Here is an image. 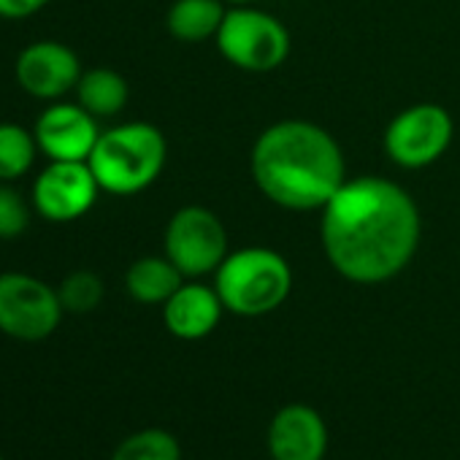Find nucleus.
I'll use <instances>...</instances> for the list:
<instances>
[{"mask_svg": "<svg viewBox=\"0 0 460 460\" xmlns=\"http://www.w3.org/2000/svg\"><path fill=\"white\" fill-rule=\"evenodd\" d=\"M271 460H323L328 452V425L309 403H288L269 422Z\"/></svg>", "mask_w": 460, "mask_h": 460, "instance_id": "12", "label": "nucleus"}, {"mask_svg": "<svg viewBox=\"0 0 460 460\" xmlns=\"http://www.w3.org/2000/svg\"><path fill=\"white\" fill-rule=\"evenodd\" d=\"M31 225V206L28 200L9 187L6 181H0V242L20 239Z\"/></svg>", "mask_w": 460, "mask_h": 460, "instance_id": "20", "label": "nucleus"}, {"mask_svg": "<svg viewBox=\"0 0 460 460\" xmlns=\"http://www.w3.org/2000/svg\"><path fill=\"white\" fill-rule=\"evenodd\" d=\"M225 4H236V6H244V4H255V0H225Z\"/></svg>", "mask_w": 460, "mask_h": 460, "instance_id": "22", "label": "nucleus"}, {"mask_svg": "<svg viewBox=\"0 0 460 460\" xmlns=\"http://www.w3.org/2000/svg\"><path fill=\"white\" fill-rule=\"evenodd\" d=\"M455 122L438 103H414L393 117L385 130V155L401 168L433 165L452 144Z\"/></svg>", "mask_w": 460, "mask_h": 460, "instance_id": "8", "label": "nucleus"}, {"mask_svg": "<svg viewBox=\"0 0 460 460\" xmlns=\"http://www.w3.org/2000/svg\"><path fill=\"white\" fill-rule=\"evenodd\" d=\"M222 301L217 288L200 282H181V288L163 304V323L171 336L181 341H198L214 333L222 320Z\"/></svg>", "mask_w": 460, "mask_h": 460, "instance_id": "13", "label": "nucleus"}, {"mask_svg": "<svg viewBox=\"0 0 460 460\" xmlns=\"http://www.w3.org/2000/svg\"><path fill=\"white\" fill-rule=\"evenodd\" d=\"M184 277L181 271L163 255H146V258H138L128 274H125V288H128V296L138 304H146V306H163L179 288H181Z\"/></svg>", "mask_w": 460, "mask_h": 460, "instance_id": "14", "label": "nucleus"}, {"mask_svg": "<svg viewBox=\"0 0 460 460\" xmlns=\"http://www.w3.org/2000/svg\"><path fill=\"white\" fill-rule=\"evenodd\" d=\"M111 460H181L179 438L163 428H144L128 436L111 455Z\"/></svg>", "mask_w": 460, "mask_h": 460, "instance_id": "18", "label": "nucleus"}, {"mask_svg": "<svg viewBox=\"0 0 460 460\" xmlns=\"http://www.w3.org/2000/svg\"><path fill=\"white\" fill-rule=\"evenodd\" d=\"M52 0H0V17L4 20H28L44 12Z\"/></svg>", "mask_w": 460, "mask_h": 460, "instance_id": "21", "label": "nucleus"}, {"mask_svg": "<svg viewBox=\"0 0 460 460\" xmlns=\"http://www.w3.org/2000/svg\"><path fill=\"white\" fill-rule=\"evenodd\" d=\"M39 155V144L33 130L14 125V122H0V181H14L25 176Z\"/></svg>", "mask_w": 460, "mask_h": 460, "instance_id": "17", "label": "nucleus"}, {"mask_svg": "<svg viewBox=\"0 0 460 460\" xmlns=\"http://www.w3.org/2000/svg\"><path fill=\"white\" fill-rule=\"evenodd\" d=\"M219 55L247 74L277 71L290 55L288 28L269 12L250 4L225 12V20L214 36Z\"/></svg>", "mask_w": 460, "mask_h": 460, "instance_id": "5", "label": "nucleus"}, {"mask_svg": "<svg viewBox=\"0 0 460 460\" xmlns=\"http://www.w3.org/2000/svg\"><path fill=\"white\" fill-rule=\"evenodd\" d=\"M103 279L93 271H74L68 274L60 288H58V296H60V304L66 312H74V314H87L93 309L101 306L103 301Z\"/></svg>", "mask_w": 460, "mask_h": 460, "instance_id": "19", "label": "nucleus"}, {"mask_svg": "<svg viewBox=\"0 0 460 460\" xmlns=\"http://www.w3.org/2000/svg\"><path fill=\"white\" fill-rule=\"evenodd\" d=\"M258 190L290 211H323L347 181L339 141L306 119H282L266 128L250 157Z\"/></svg>", "mask_w": 460, "mask_h": 460, "instance_id": "2", "label": "nucleus"}, {"mask_svg": "<svg viewBox=\"0 0 460 460\" xmlns=\"http://www.w3.org/2000/svg\"><path fill=\"white\" fill-rule=\"evenodd\" d=\"M101 133L98 117H93L82 103L63 101H52V106H47L33 125L39 152L47 160L68 163H87Z\"/></svg>", "mask_w": 460, "mask_h": 460, "instance_id": "11", "label": "nucleus"}, {"mask_svg": "<svg viewBox=\"0 0 460 460\" xmlns=\"http://www.w3.org/2000/svg\"><path fill=\"white\" fill-rule=\"evenodd\" d=\"M165 258L184 279L214 274L227 258V230L206 206H181L165 225Z\"/></svg>", "mask_w": 460, "mask_h": 460, "instance_id": "6", "label": "nucleus"}, {"mask_svg": "<svg viewBox=\"0 0 460 460\" xmlns=\"http://www.w3.org/2000/svg\"><path fill=\"white\" fill-rule=\"evenodd\" d=\"M420 208L385 176H355L325 203L320 239L328 263L352 285L398 277L420 247Z\"/></svg>", "mask_w": 460, "mask_h": 460, "instance_id": "1", "label": "nucleus"}, {"mask_svg": "<svg viewBox=\"0 0 460 460\" xmlns=\"http://www.w3.org/2000/svg\"><path fill=\"white\" fill-rule=\"evenodd\" d=\"M98 192L103 190L90 163L49 160L33 181V208L47 222H74L95 206Z\"/></svg>", "mask_w": 460, "mask_h": 460, "instance_id": "9", "label": "nucleus"}, {"mask_svg": "<svg viewBox=\"0 0 460 460\" xmlns=\"http://www.w3.org/2000/svg\"><path fill=\"white\" fill-rule=\"evenodd\" d=\"M222 4L225 0H173L165 14V28L184 44L214 39L227 12Z\"/></svg>", "mask_w": 460, "mask_h": 460, "instance_id": "15", "label": "nucleus"}, {"mask_svg": "<svg viewBox=\"0 0 460 460\" xmlns=\"http://www.w3.org/2000/svg\"><path fill=\"white\" fill-rule=\"evenodd\" d=\"M79 55L60 41H36L28 44L14 66L17 84L39 101H60L76 90L82 79Z\"/></svg>", "mask_w": 460, "mask_h": 460, "instance_id": "10", "label": "nucleus"}, {"mask_svg": "<svg viewBox=\"0 0 460 460\" xmlns=\"http://www.w3.org/2000/svg\"><path fill=\"white\" fill-rule=\"evenodd\" d=\"M0 460H4V457H0Z\"/></svg>", "mask_w": 460, "mask_h": 460, "instance_id": "23", "label": "nucleus"}, {"mask_svg": "<svg viewBox=\"0 0 460 460\" xmlns=\"http://www.w3.org/2000/svg\"><path fill=\"white\" fill-rule=\"evenodd\" d=\"M63 304L55 288L22 271L0 274V333L20 341L49 339L63 320Z\"/></svg>", "mask_w": 460, "mask_h": 460, "instance_id": "7", "label": "nucleus"}, {"mask_svg": "<svg viewBox=\"0 0 460 460\" xmlns=\"http://www.w3.org/2000/svg\"><path fill=\"white\" fill-rule=\"evenodd\" d=\"M214 288L225 312L239 317H263L277 312L293 290V269L277 250L244 247L227 252L214 271Z\"/></svg>", "mask_w": 460, "mask_h": 460, "instance_id": "4", "label": "nucleus"}, {"mask_svg": "<svg viewBox=\"0 0 460 460\" xmlns=\"http://www.w3.org/2000/svg\"><path fill=\"white\" fill-rule=\"evenodd\" d=\"M74 93H76V103H82L98 119L117 117L128 106V98H130L128 79L114 68L84 71Z\"/></svg>", "mask_w": 460, "mask_h": 460, "instance_id": "16", "label": "nucleus"}, {"mask_svg": "<svg viewBox=\"0 0 460 460\" xmlns=\"http://www.w3.org/2000/svg\"><path fill=\"white\" fill-rule=\"evenodd\" d=\"M165 157L168 144L160 128L149 122H125L101 133L87 163L103 192L136 195L157 181Z\"/></svg>", "mask_w": 460, "mask_h": 460, "instance_id": "3", "label": "nucleus"}]
</instances>
